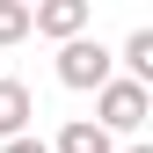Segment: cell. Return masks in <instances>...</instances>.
<instances>
[{
  "instance_id": "6da1fadb",
  "label": "cell",
  "mask_w": 153,
  "mask_h": 153,
  "mask_svg": "<svg viewBox=\"0 0 153 153\" xmlns=\"http://www.w3.org/2000/svg\"><path fill=\"white\" fill-rule=\"evenodd\" d=\"M153 117V88H139V80H124V73H117V80H102V88H95V131H109V139H117V131H139Z\"/></svg>"
},
{
  "instance_id": "7a4b0ae2",
  "label": "cell",
  "mask_w": 153,
  "mask_h": 153,
  "mask_svg": "<svg viewBox=\"0 0 153 153\" xmlns=\"http://www.w3.org/2000/svg\"><path fill=\"white\" fill-rule=\"evenodd\" d=\"M59 80L66 88H102V80H117V51H102L95 36H73V44H59Z\"/></svg>"
},
{
  "instance_id": "3957f363",
  "label": "cell",
  "mask_w": 153,
  "mask_h": 153,
  "mask_svg": "<svg viewBox=\"0 0 153 153\" xmlns=\"http://www.w3.org/2000/svg\"><path fill=\"white\" fill-rule=\"evenodd\" d=\"M88 22H95L88 0H29V29H36V36H51V44L88 36Z\"/></svg>"
},
{
  "instance_id": "277c9868",
  "label": "cell",
  "mask_w": 153,
  "mask_h": 153,
  "mask_svg": "<svg viewBox=\"0 0 153 153\" xmlns=\"http://www.w3.org/2000/svg\"><path fill=\"white\" fill-rule=\"evenodd\" d=\"M29 117H36V95L0 73V146H7V139H29Z\"/></svg>"
},
{
  "instance_id": "5b68a950",
  "label": "cell",
  "mask_w": 153,
  "mask_h": 153,
  "mask_svg": "<svg viewBox=\"0 0 153 153\" xmlns=\"http://www.w3.org/2000/svg\"><path fill=\"white\" fill-rule=\"evenodd\" d=\"M51 153H117V139H109V131H95L88 117H73L59 139H51Z\"/></svg>"
},
{
  "instance_id": "8992f818",
  "label": "cell",
  "mask_w": 153,
  "mask_h": 153,
  "mask_svg": "<svg viewBox=\"0 0 153 153\" xmlns=\"http://www.w3.org/2000/svg\"><path fill=\"white\" fill-rule=\"evenodd\" d=\"M124 66H131L124 80H139V88L153 80V29H131V36H124Z\"/></svg>"
},
{
  "instance_id": "52a82bcc",
  "label": "cell",
  "mask_w": 153,
  "mask_h": 153,
  "mask_svg": "<svg viewBox=\"0 0 153 153\" xmlns=\"http://www.w3.org/2000/svg\"><path fill=\"white\" fill-rule=\"evenodd\" d=\"M29 36V0H0V51Z\"/></svg>"
},
{
  "instance_id": "ba28073f",
  "label": "cell",
  "mask_w": 153,
  "mask_h": 153,
  "mask_svg": "<svg viewBox=\"0 0 153 153\" xmlns=\"http://www.w3.org/2000/svg\"><path fill=\"white\" fill-rule=\"evenodd\" d=\"M0 153H51V146H44V139H7Z\"/></svg>"
},
{
  "instance_id": "9c48e42d",
  "label": "cell",
  "mask_w": 153,
  "mask_h": 153,
  "mask_svg": "<svg viewBox=\"0 0 153 153\" xmlns=\"http://www.w3.org/2000/svg\"><path fill=\"white\" fill-rule=\"evenodd\" d=\"M124 153H153V146H124Z\"/></svg>"
}]
</instances>
